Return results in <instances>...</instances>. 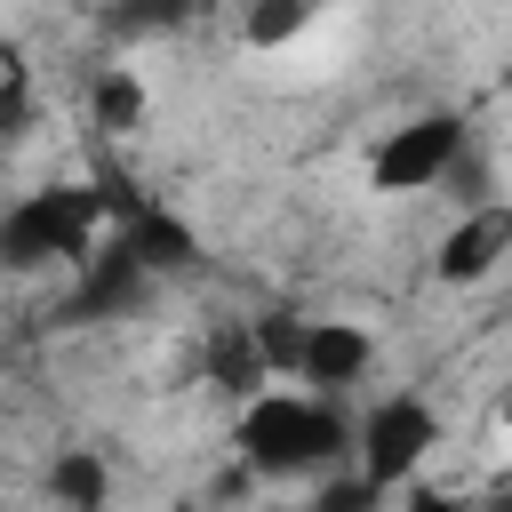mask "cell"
Returning <instances> with one entry per match:
<instances>
[{
    "mask_svg": "<svg viewBox=\"0 0 512 512\" xmlns=\"http://www.w3.org/2000/svg\"><path fill=\"white\" fill-rule=\"evenodd\" d=\"M464 144H472V128H464L456 112H416V120H392V128L368 144L360 184H368L376 200H448V176H456Z\"/></svg>",
    "mask_w": 512,
    "mask_h": 512,
    "instance_id": "6da1fadb",
    "label": "cell"
}]
</instances>
